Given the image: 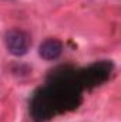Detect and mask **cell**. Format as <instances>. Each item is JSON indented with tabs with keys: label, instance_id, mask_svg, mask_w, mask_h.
<instances>
[{
	"label": "cell",
	"instance_id": "obj_2",
	"mask_svg": "<svg viewBox=\"0 0 121 122\" xmlns=\"http://www.w3.org/2000/svg\"><path fill=\"white\" fill-rule=\"evenodd\" d=\"M61 53H63V44H61V41L56 40V38H47L38 47L40 57L47 61L59 58L61 56Z\"/></svg>",
	"mask_w": 121,
	"mask_h": 122
},
{
	"label": "cell",
	"instance_id": "obj_1",
	"mask_svg": "<svg viewBox=\"0 0 121 122\" xmlns=\"http://www.w3.org/2000/svg\"><path fill=\"white\" fill-rule=\"evenodd\" d=\"M4 44L10 54L16 57L24 56L30 48V36L23 30H9L4 36Z\"/></svg>",
	"mask_w": 121,
	"mask_h": 122
}]
</instances>
